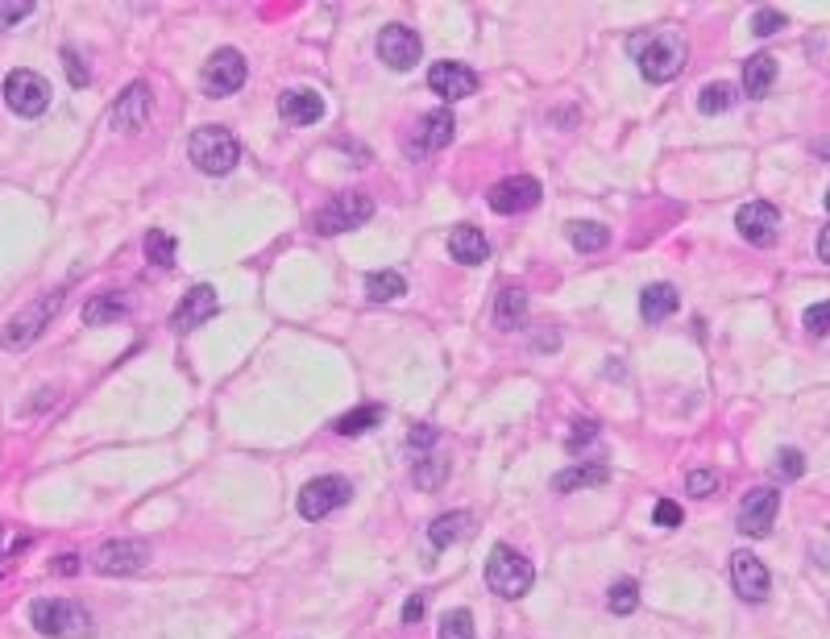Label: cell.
Returning <instances> with one entry per match:
<instances>
[{"mask_svg":"<svg viewBox=\"0 0 830 639\" xmlns=\"http://www.w3.org/2000/svg\"><path fill=\"white\" fill-rule=\"evenodd\" d=\"M125 299H117L113 291H100V295H92L88 303H83V324H92V328H100V324H117V320H125Z\"/></svg>","mask_w":830,"mask_h":639,"instance_id":"26","label":"cell"},{"mask_svg":"<svg viewBox=\"0 0 830 639\" xmlns=\"http://www.w3.org/2000/svg\"><path fill=\"white\" fill-rule=\"evenodd\" d=\"M428 88L436 96H445L449 104L453 100H465V96H474L478 92V71L474 67H465V63H432L428 71Z\"/></svg>","mask_w":830,"mask_h":639,"instance_id":"18","label":"cell"},{"mask_svg":"<svg viewBox=\"0 0 830 639\" xmlns=\"http://www.w3.org/2000/svg\"><path fill=\"white\" fill-rule=\"evenodd\" d=\"M220 312V299H216V291L212 287H191L183 299H179V308L171 312V328L175 332H191V328H200L204 320H212Z\"/></svg>","mask_w":830,"mask_h":639,"instance_id":"19","label":"cell"},{"mask_svg":"<svg viewBox=\"0 0 830 639\" xmlns=\"http://www.w3.org/2000/svg\"><path fill=\"white\" fill-rule=\"evenodd\" d=\"M772 83H777V59H772V54H752V59L743 63V96L764 100Z\"/></svg>","mask_w":830,"mask_h":639,"instance_id":"22","label":"cell"},{"mask_svg":"<svg viewBox=\"0 0 830 639\" xmlns=\"http://www.w3.org/2000/svg\"><path fill=\"white\" fill-rule=\"evenodd\" d=\"M772 474L785 478V482H793V478L806 474V457H801L797 449H781V453H777V461H772Z\"/></svg>","mask_w":830,"mask_h":639,"instance_id":"37","label":"cell"},{"mask_svg":"<svg viewBox=\"0 0 830 639\" xmlns=\"http://www.w3.org/2000/svg\"><path fill=\"white\" fill-rule=\"evenodd\" d=\"M440 440V432L432 428V424H420V428H411V436H407V449H432V444Z\"/></svg>","mask_w":830,"mask_h":639,"instance_id":"43","label":"cell"},{"mask_svg":"<svg viewBox=\"0 0 830 639\" xmlns=\"http://www.w3.org/2000/svg\"><path fill=\"white\" fill-rule=\"evenodd\" d=\"M370 216H374V200L366 196V191H341V196H332L316 212V233L337 237V233H349V229H362Z\"/></svg>","mask_w":830,"mask_h":639,"instance_id":"6","label":"cell"},{"mask_svg":"<svg viewBox=\"0 0 830 639\" xmlns=\"http://www.w3.org/2000/svg\"><path fill=\"white\" fill-rule=\"evenodd\" d=\"M677 308H681V295H677L673 283H652V287H644V295H640V316H644L648 324L669 320Z\"/></svg>","mask_w":830,"mask_h":639,"instance_id":"23","label":"cell"},{"mask_svg":"<svg viewBox=\"0 0 830 639\" xmlns=\"http://www.w3.org/2000/svg\"><path fill=\"white\" fill-rule=\"evenodd\" d=\"M378 424H382V407L378 403H366V407H353L349 415H341V420L332 424V428H337L341 436H366Z\"/></svg>","mask_w":830,"mask_h":639,"instance_id":"30","label":"cell"},{"mask_svg":"<svg viewBox=\"0 0 830 639\" xmlns=\"http://www.w3.org/2000/svg\"><path fill=\"white\" fill-rule=\"evenodd\" d=\"M735 100H739L735 83H706L702 96H698V108H702L706 117H714V113H727V108H735Z\"/></svg>","mask_w":830,"mask_h":639,"instance_id":"31","label":"cell"},{"mask_svg":"<svg viewBox=\"0 0 830 639\" xmlns=\"http://www.w3.org/2000/svg\"><path fill=\"white\" fill-rule=\"evenodd\" d=\"M777 511H781V494L777 490H768V486H760V490H752L739 503V532L743 536H752V540H760V536H768L772 532V523H777Z\"/></svg>","mask_w":830,"mask_h":639,"instance_id":"13","label":"cell"},{"mask_svg":"<svg viewBox=\"0 0 830 639\" xmlns=\"http://www.w3.org/2000/svg\"><path fill=\"white\" fill-rule=\"evenodd\" d=\"M453 133H457V121L449 108H432V113H424L420 121H415V133L407 137V150L411 154H436V150H445L453 142Z\"/></svg>","mask_w":830,"mask_h":639,"instance_id":"15","label":"cell"},{"mask_svg":"<svg viewBox=\"0 0 830 639\" xmlns=\"http://www.w3.org/2000/svg\"><path fill=\"white\" fill-rule=\"evenodd\" d=\"M30 623L50 639H92V615L75 598H34Z\"/></svg>","mask_w":830,"mask_h":639,"instance_id":"2","label":"cell"},{"mask_svg":"<svg viewBox=\"0 0 830 639\" xmlns=\"http://www.w3.org/2000/svg\"><path fill=\"white\" fill-rule=\"evenodd\" d=\"M735 229H739V237L743 241H752V245H772L781 237V212L772 208V204H747V208H739V216H735Z\"/></svg>","mask_w":830,"mask_h":639,"instance_id":"16","label":"cell"},{"mask_svg":"<svg viewBox=\"0 0 830 639\" xmlns=\"http://www.w3.org/2000/svg\"><path fill=\"white\" fill-rule=\"evenodd\" d=\"M652 519H656V527H681V507L673 503V498H660Z\"/></svg>","mask_w":830,"mask_h":639,"instance_id":"42","label":"cell"},{"mask_svg":"<svg viewBox=\"0 0 830 639\" xmlns=\"http://www.w3.org/2000/svg\"><path fill=\"white\" fill-rule=\"evenodd\" d=\"M34 13L30 0H0V30H13L17 21H25Z\"/></svg>","mask_w":830,"mask_h":639,"instance_id":"40","label":"cell"},{"mask_svg":"<svg viewBox=\"0 0 830 639\" xmlns=\"http://www.w3.org/2000/svg\"><path fill=\"white\" fill-rule=\"evenodd\" d=\"M424 610H428V598H424V594H411V598L403 602V623L415 627V623L424 619Z\"/></svg>","mask_w":830,"mask_h":639,"instance_id":"44","label":"cell"},{"mask_svg":"<svg viewBox=\"0 0 830 639\" xmlns=\"http://www.w3.org/2000/svg\"><path fill=\"white\" fill-rule=\"evenodd\" d=\"M366 295L374 303H391V299L407 295V279L399 270H374V274H366Z\"/></svg>","mask_w":830,"mask_h":639,"instance_id":"29","label":"cell"},{"mask_svg":"<svg viewBox=\"0 0 830 639\" xmlns=\"http://www.w3.org/2000/svg\"><path fill=\"white\" fill-rule=\"evenodd\" d=\"M469 527H474V515H469V511L436 515V519H432V527H428V540H432L436 548H449V544H457V540H465V536H469Z\"/></svg>","mask_w":830,"mask_h":639,"instance_id":"25","label":"cell"},{"mask_svg":"<svg viewBox=\"0 0 830 639\" xmlns=\"http://www.w3.org/2000/svg\"><path fill=\"white\" fill-rule=\"evenodd\" d=\"M818 258H822V262L830 266V225H826V229L818 233Z\"/></svg>","mask_w":830,"mask_h":639,"instance_id":"47","label":"cell"},{"mask_svg":"<svg viewBox=\"0 0 830 639\" xmlns=\"http://www.w3.org/2000/svg\"><path fill=\"white\" fill-rule=\"evenodd\" d=\"M801 324H806L814 337H830V299H826V303H814V308H806Z\"/></svg>","mask_w":830,"mask_h":639,"instance_id":"39","label":"cell"},{"mask_svg":"<svg viewBox=\"0 0 830 639\" xmlns=\"http://www.w3.org/2000/svg\"><path fill=\"white\" fill-rule=\"evenodd\" d=\"M540 196H544V187H540L532 175H511V179H498V183L490 187L486 204H490L498 216H515V212L536 208Z\"/></svg>","mask_w":830,"mask_h":639,"instance_id":"11","label":"cell"},{"mask_svg":"<svg viewBox=\"0 0 830 639\" xmlns=\"http://www.w3.org/2000/svg\"><path fill=\"white\" fill-rule=\"evenodd\" d=\"M436 639H478V631H474V615H469L465 606L449 610V615L440 619V635H436Z\"/></svg>","mask_w":830,"mask_h":639,"instance_id":"33","label":"cell"},{"mask_svg":"<svg viewBox=\"0 0 830 639\" xmlns=\"http://www.w3.org/2000/svg\"><path fill=\"white\" fill-rule=\"evenodd\" d=\"M532 581H536L532 561H528V557H519L515 548L498 544V548L490 552V561H486V586H490V594L515 602V598H523V594L532 590Z\"/></svg>","mask_w":830,"mask_h":639,"instance_id":"4","label":"cell"},{"mask_svg":"<svg viewBox=\"0 0 830 639\" xmlns=\"http://www.w3.org/2000/svg\"><path fill=\"white\" fill-rule=\"evenodd\" d=\"M606 606H611V615H631V610L640 606V581H631V577L615 581V586H611V598H606Z\"/></svg>","mask_w":830,"mask_h":639,"instance_id":"34","label":"cell"},{"mask_svg":"<svg viewBox=\"0 0 830 639\" xmlns=\"http://www.w3.org/2000/svg\"><path fill=\"white\" fill-rule=\"evenodd\" d=\"M777 30H785V13H781V9H760V13L752 17V34H756V38H772Z\"/></svg>","mask_w":830,"mask_h":639,"instance_id":"38","label":"cell"},{"mask_svg":"<svg viewBox=\"0 0 830 639\" xmlns=\"http://www.w3.org/2000/svg\"><path fill=\"white\" fill-rule=\"evenodd\" d=\"M420 54H424V42L411 25H386V30L378 34V59L391 71H411L415 63H420Z\"/></svg>","mask_w":830,"mask_h":639,"instance_id":"12","label":"cell"},{"mask_svg":"<svg viewBox=\"0 0 830 639\" xmlns=\"http://www.w3.org/2000/svg\"><path fill=\"white\" fill-rule=\"evenodd\" d=\"M150 561V544L146 540H104L92 552V569L104 577H129Z\"/></svg>","mask_w":830,"mask_h":639,"instance_id":"9","label":"cell"},{"mask_svg":"<svg viewBox=\"0 0 830 639\" xmlns=\"http://www.w3.org/2000/svg\"><path fill=\"white\" fill-rule=\"evenodd\" d=\"M187 154H191V162H196L204 175H229L233 166L241 162V142L225 125H200L196 133H191Z\"/></svg>","mask_w":830,"mask_h":639,"instance_id":"3","label":"cell"},{"mask_svg":"<svg viewBox=\"0 0 830 639\" xmlns=\"http://www.w3.org/2000/svg\"><path fill=\"white\" fill-rule=\"evenodd\" d=\"M523 316H528V291H523V287H507L503 295H498V303H494L498 328H519Z\"/></svg>","mask_w":830,"mask_h":639,"instance_id":"28","label":"cell"},{"mask_svg":"<svg viewBox=\"0 0 830 639\" xmlns=\"http://www.w3.org/2000/svg\"><path fill=\"white\" fill-rule=\"evenodd\" d=\"M175 249H179V241L166 233V229H150L146 233V258L154 262V266H175Z\"/></svg>","mask_w":830,"mask_h":639,"instance_id":"32","label":"cell"},{"mask_svg":"<svg viewBox=\"0 0 830 639\" xmlns=\"http://www.w3.org/2000/svg\"><path fill=\"white\" fill-rule=\"evenodd\" d=\"M279 113L291 125H316L324 117V100L312 88H291V92L279 96Z\"/></svg>","mask_w":830,"mask_h":639,"instance_id":"20","label":"cell"},{"mask_svg":"<svg viewBox=\"0 0 830 639\" xmlns=\"http://www.w3.org/2000/svg\"><path fill=\"white\" fill-rule=\"evenodd\" d=\"M606 482H611V469L606 465H569L552 478V490L573 494V490H594V486H606Z\"/></svg>","mask_w":830,"mask_h":639,"instance_id":"24","label":"cell"},{"mask_svg":"<svg viewBox=\"0 0 830 639\" xmlns=\"http://www.w3.org/2000/svg\"><path fill=\"white\" fill-rule=\"evenodd\" d=\"M59 308H63V295H59V291H50V295L34 299L30 308H21V312L9 320V328L0 332V345H5V349H30V345L42 337V328H50V320L59 316Z\"/></svg>","mask_w":830,"mask_h":639,"instance_id":"5","label":"cell"},{"mask_svg":"<svg viewBox=\"0 0 830 639\" xmlns=\"http://www.w3.org/2000/svg\"><path fill=\"white\" fill-rule=\"evenodd\" d=\"M685 490L694 494V498H710V494L723 490V474H714V469H689Z\"/></svg>","mask_w":830,"mask_h":639,"instance_id":"36","label":"cell"},{"mask_svg":"<svg viewBox=\"0 0 830 639\" xmlns=\"http://www.w3.org/2000/svg\"><path fill=\"white\" fill-rule=\"evenodd\" d=\"M245 75H249V67H245V59H241V50L225 46V50H216L212 59L204 63L200 83H204V92H208V96H233L241 83H245Z\"/></svg>","mask_w":830,"mask_h":639,"instance_id":"10","label":"cell"},{"mask_svg":"<svg viewBox=\"0 0 830 639\" xmlns=\"http://www.w3.org/2000/svg\"><path fill=\"white\" fill-rule=\"evenodd\" d=\"M731 581H735V594L743 602H764L772 590V577H768L764 561L752 557V552H735L731 557Z\"/></svg>","mask_w":830,"mask_h":639,"instance_id":"17","label":"cell"},{"mask_svg":"<svg viewBox=\"0 0 830 639\" xmlns=\"http://www.w3.org/2000/svg\"><path fill=\"white\" fill-rule=\"evenodd\" d=\"M63 67H67V79L75 83V88H88V79H92V71H88V67H83V59H79V54H75L71 46L63 50Z\"/></svg>","mask_w":830,"mask_h":639,"instance_id":"41","label":"cell"},{"mask_svg":"<svg viewBox=\"0 0 830 639\" xmlns=\"http://www.w3.org/2000/svg\"><path fill=\"white\" fill-rule=\"evenodd\" d=\"M826 212H830V187H826Z\"/></svg>","mask_w":830,"mask_h":639,"instance_id":"48","label":"cell"},{"mask_svg":"<svg viewBox=\"0 0 830 639\" xmlns=\"http://www.w3.org/2000/svg\"><path fill=\"white\" fill-rule=\"evenodd\" d=\"M635 67H640L644 79L652 83H669L681 75L689 50H685V38L673 34V30H644V34H631L627 42Z\"/></svg>","mask_w":830,"mask_h":639,"instance_id":"1","label":"cell"},{"mask_svg":"<svg viewBox=\"0 0 830 639\" xmlns=\"http://www.w3.org/2000/svg\"><path fill=\"white\" fill-rule=\"evenodd\" d=\"M349 498H353L349 478H341V474L312 478L308 486L299 490V515H303V519H324V515H332V511H341Z\"/></svg>","mask_w":830,"mask_h":639,"instance_id":"8","label":"cell"},{"mask_svg":"<svg viewBox=\"0 0 830 639\" xmlns=\"http://www.w3.org/2000/svg\"><path fill=\"white\" fill-rule=\"evenodd\" d=\"M150 108H154L150 83H129V88L117 96L113 113H108V125H113L117 133H137V129L150 121Z\"/></svg>","mask_w":830,"mask_h":639,"instance_id":"14","label":"cell"},{"mask_svg":"<svg viewBox=\"0 0 830 639\" xmlns=\"http://www.w3.org/2000/svg\"><path fill=\"white\" fill-rule=\"evenodd\" d=\"M569 245L581 254H598V249L611 245V229L598 225V220H573L569 225Z\"/></svg>","mask_w":830,"mask_h":639,"instance_id":"27","label":"cell"},{"mask_svg":"<svg viewBox=\"0 0 830 639\" xmlns=\"http://www.w3.org/2000/svg\"><path fill=\"white\" fill-rule=\"evenodd\" d=\"M573 428H577V432L569 436V453H577L581 444H590V440L598 436V424H594V420H581V424H573Z\"/></svg>","mask_w":830,"mask_h":639,"instance_id":"45","label":"cell"},{"mask_svg":"<svg viewBox=\"0 0 830 639\" xmlns=\"http://www.w3.org/2000/svg\"><path fill=\"white\" fill-rule=\"evenodd\" d=\"M449 254H453L461 266H478V262L490 258V241H486L482 229H474V225H457V229L449 233Z\"/></svg>","mask_w":830,"mask_h":639,"instance_id":"21","label":"cell"},{"mask_svg":"<svg viewBox=\"0 0 830 639\" xmlns=\"http://www.w3.org/2000/svg\"><path fill=\"white\" fill-rule=\"evenodd\" d=\"M50 96H54L50 83L30 67H17L5 75V104L17 117H42L50 108Z\"/></svg>","mask_w":830,"mask_h":639,"instance_id":"7","label":"cell"},{"mask_svg":"<svg viewBox=\"0 0 830 639\" xmlns=\"http://www.w3.org/2000/svg\"><path fill=\"white\" fill-rule=\"evenodd\" d=\"M411 478H415V486H420V490H436L440 482L449 478V461H440V457H424V461H415Z\"/></svg>","mask_w":830,"mask_h":639,"instance_id":"35","label":"cell"},{"mask_svg":"<svg viewBox=\"0 0 830 639\" xmlns=\"http://www.w3.org/2000/svg\"><path fill=\"white\" fill-rule=\"evenodd\" d=\"M50 569L59 573V577H71V573H79V557H75V552H67V557H59V561H54Z\"/></svg>","mask_w":830,"mask_h":639,"instance_id":"46","label":"cell"}]
</instances>
